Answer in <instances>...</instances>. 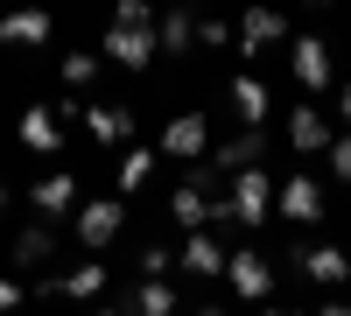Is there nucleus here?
Wrapping results in <instances>:
<instances>
[{
    "label": "nucleus",
    "mask_w": 351,
    "mask_h": 316,
    "mask_svg": "<svg viewBox=\"0 0 351 316\" xmlns=\"http://www.w3.org/2000/svg\"><path fill=\"white\" fill-rule=\"evenodd\" d=\"M99 56H112L120 71H148L162 49H155V28H112V21H106V42H99Z\"/></svg>",
    "instance_id": "8"
},
{
    "label": "nucleus",
    "mask_w": 351,
    "mask_h": 316,
    "mask_svg": "<svg viewBox=\"0 0 351 316\" xmlns=\"http://www.w3.org/2000/svg\"><path fill=\"white\" fill-rule=\"evenodd\" d=\"M21 309V281H0V316H14Z\"/></svg>",
    "instance_id": "28"
},
{
    "label": "nucleus",
    "mask_w": 351,
    "mask_h": 316,
    "mask_svg": "<svg viewBox=\"0 0 351 316\" xmlns=\"http://www.w3.org/2000/svg\"><path fill=\"white\" fill-rule=\"evenodd\" d=\"M56 253V225H28V232L14 239V267H43Z\"/></svg>",
    "instance_id": "21"
},
{
    "label": "nucleus",
    "mask_w": 351,
    "mask_h": 316,
    "mask_svg": "<svg viewBox=\"0 0 351 316\" xmlns=\"http://www.w3.org/2000/svg\"><path fill=\"white\" fill-rule=\"evenodd\" d=\"M204 162H211L218 176L232 183V176H246V169H260V162H267V134H260V127H239L232 141H218V148L204 155Z\"/></svg>",
    "instance_id": "5"
},
{
    "label": "nucleus",
    "mask_w": 351,
    "mask_h": 316,
    "mask_svg": "<svg viewBox=\"0 0 351 316\" xmlns=\"http://www.w3.org/2000/svg\"><path fill=\"white\" fill-rule=\"evenodd\" d=\"M197 42V14L190 8H162V21H155V49L162 56H183Z\"/></svg>",
    "instance_id": "18"
},
{
    "label": "nucleus",
    "mask_w": 351,
    "mask_h": 316,
    "mask_svg": "<svg viewBox=\"0 0 351 316\" xmlns=\"http://www.w3.org/2000/svg\"><path fill=\"white\" fill-rule=\"evenodd\" d=\"M21 148H36V155H56V148H64V120H56V112L49 106H21Z\"/></svg>",
    "instance_id": "15"
},
{
    "label": "nucleus",
    "mask_w": 351,
    "mask_h": 316,
    "mask_svg": "<svg viewBox=\"0 0 351 316\" xmlns=\"http://www.w3.org/2000/svg\"><path fill=\"white\" fill-rule=\"evenodd\" d=\"M56 77H64L71 92H77V84H92V77H99V56H92V49H71V56H56Z\"/></svg>",
    "instance_id": "23"
},
{
    "label": "nucleus",
    "mask_w": 351,
    "mask_h": 316,
    "mask_svg": "<svg viewBox=\"0 0 351 316\" xmlns=\"http://www.w3.org/2000/svg\"><path fill=\"white\" fill-rule=\"evenodd\" d=\"M211 204H218V197H204V190H197L190 176L169 190V218L183 225V239H190V232H211Z\"/></svg>",
    "instance_id": "13"
},
{
    "label": "nucleus",
    "mask_w": 351,
    "mask_h": 316,
    "mask_svg": "<svg viewBox=\"0 0 351 316\" xmlns=\"http://www.w3.org/2000/svg\"><path fill=\"white\" fill-rule=\"evenodd\" d=\"M197 316H225V309H211V302H204V309H197Z\"/></svg>",
    "instance_id": "34"
},
{
    "label": "nucleus",
    "mask_w": 351,
    "mask_h": 316,
    "mask_svg": "<svg viewBox=\"0 0 351 316\" xmlns=\"http://www.w3.org/2000/svg\"><path fill=\"white\" fill-rule=\"evenodd\" d=\"M337 120H344V134H351V77H344V92H337Z\"/></svg>",
    "instance_id": "29"
},
{
    "label": "nucleus",
    "mask_w": 351,
    "mask_h": 316,
    "mask_svg": "<svg viewBox=\"0 0 351 316\" xmlns=\"http://www.w3.org/2000/svg\"><path fill=\"white\" fill-rule=\"evenodd\" d=\"M84 127H92V141H106V148H134V112L127 106H84Z\"/></svg>",
    "instance_id": "17"
},
{
    "label": "nucleus",
    "mask_w": 351,
    "mask_h": 316,
    "mask_svg": "<svg viewBox=\"0 0 351 316\" xmlns=\"http://www.w3.org/2000/svg\"><path fill=\"white\" fill-rule=\"evenodd\" d=\"M330 141H337L330 112L309 106V99H295V112H288V148H295V155H330Z\"/></svg>",
    "instance_id": "7"
},
{
    "label": "nucleus",
    "mask_w": 351,
    "mask_h": 316,
    "mask_svg": "<svg viewBox=\"0 0 351 316\" xmlns=\"http://www.w3.org/2000/svg\"><path fill=\"white\" fill-rule=\"evenodd\" d=\"M288 71H295L302 92H324V84H330V42L324 36H295V42H288Z\"/></svg>",
    "instance_id": "11"
},
{
    "label": "nucleus",
    "mask_w": 351,
    "mask_h": 316,
    "mask_svg": "<svg viewBox=\"0 0 351 316\" xmlns=\"http://www.w3.org/2000/svg\"><path fill=\"white\" fill-rule=\"evenodd\" d=\"M120 225H127V204H120V197H92V204H77L71 239H77L84 253H106L112 239H120Z\"/></svg>",
    "instance_id": "2"
},
{
    "label": "nucleus",
    "mask_w": 351,
    "mask_h": 316,
    "mask_svg": "<svg viewBox=\"0 0 351 316\" xmlns=\"http://www.w3.org/2000/svg\"><path fill=\"white\" fill-rule=\"evenodd\" d=\"M281 36H288V21H281L274 8H246V14H239V56H260V49L281 42Z\"/></svg>",
    "instance_id": "16"
},
{
    "label": "nucleus",
    "mask_w": 351,
    "mask_h": 316,
    "mask_svg": "<svg viewBox=\"0 0 351 316\" xmlns=\"http://www.w3.org/2000/svg\"><path fill=\"white\" fill-rule=\"evenodd\" d=\"M106 281H112L106 260H77V267H64V274H43V281H36V295H43V302H64V295H71V302H99V295H106Z\"/></svg>",
    "instance_id": "3"
},
{
    "label": "nucleus",
    "mask_w": 351,
    "mask_h": 316,
    "mask_svg": "<svg viewBox=\"0 0 351 316\" xmlns=\"http://www.w3.org/2000/svg\"><path fill=\"white\" fill-rule=\"evenodd\" d=\"M225 289L239 295V302H253V309H267V295H274V267L260 260L253 246H239V253H232V267H225Z\"/></svg>",
    "instance_id": "4"
},
{
    "label": "nucleus",
    "mask_w": 351,
    "mask_h": 316,
    "mask_svg": "<svg viewBox=\"0 0 351 316\" xmlns=\"http://www.w3.org/2000/svg\"><path fill=\"white\" fill-rule=\"evenodd\" d=\"M162 14L148 8V0H120V8H112V28H155Z\"/></svg>",
    "instance_id": "24"
},
{
    "label": "nucleus",
    "mask_w": 351,
    "mask_h": 316,
    "mask_svg": "<svg viewBox=\"0 0 351 316\" xmlns=\"http://www.w3.org/2000/svg\"><path fill=\"white\" fill-rule=\"evenodd\" d=\"M148 176H155V148H141V141H134V148H120V162H112V183H120V197H134Z\"/></svg>",
    "instance_id": "20"
},
{
    "label": "nucleus",
    "mask_w": 351,
    "mask_h": 316,
    "mask_svg": "<svg viewBox=\"0 0 351 316\" xmlns=\"http://www.w3.org/2000/svg\"><path fill=\"white\" fill-rule=\"evenodd\" d=\"M28 204H36L49 225H64V218H77V169H49V176H36V190H28Z\"/></svg>",
    "instance_id": "6"
},
{
    "label": "nucleus",
    "mask_w": 351,
    "mask_h": 316,
    "mask_svg": "<svg viewBox=\"0 0 351 316\" xmlns=\"http://www.w3.org/2000/svg\"><path fill=\"white\" fill-rule=\"evenodd\" d=\"M225 267H232V253H225L218 232H190L183 239V274L190 281H225Z\"/></svg>",
    "instance_id": "12"
},
{
    "label": "nucleus",
    "mask_w": 351,
    "mask_h": 316,
    "mask_svg": "<svg viewBox=\"0 0 351 316\" xmlns=\"http://www.w3.org/2000/svg\"><path fill=\"white\" fill-rule=\"evenodd\" d=\"M295 274L316 289H344L351 281V253L344 246H295Z\"/></svg>",
    "instance_id": "10"
},
{
    "label": "nucleus",
    "mask_w": 351,
    "mask_h": 316,
    "mask_svg": "<svg viewBox=\"0 0 351 316\" xmlns=\"http://www.w3.org/2000/svg\"><path fill=\"white\" fill-rule=\"evenodd\" d=\"M197 42H204V49H225L232 28H225V21H197Z\"/></svg>",
    "instance_id": "27"
},
{
    "label": "nucleus",
    "mask_w": 351,
    "mask_h": 316,
    "mask_svg": "<svg viewBox=\"0 0 351 316\" xmlns=\"http://www.w3.org/2000/svg\"><path fill=\"white\" fill-rule=\"evenodd\" d=\"M316 316H351V302H324V309H316Z\"/></svg>",
    "instance_id": "31"
},
{
    "label": "nucleus",
    "mask_w": 351,
    "mask_h": 316,
    "mask_svg": "<svg viewBox=\"0 0 351 316\" xmlns=\"http://www.w3.org/2000/svg\"><path fill=\"white\" fill-rule=\"evenodd\" d=\"M169 267H176V253H169V246H141V281H162Z\"/></svg>",
    "instance_id": "25"
},
{
    "label": "nucleus",
    "mask_w": 351,
    "mask_h": 316,
    "mask_svg": "<svg viewBox=\"0 0 351 316\" xmlns=\"http://www.w3.org/2000/svg\"><path fill=\"white\" fill-rule=\"evenodd\" d=\"M49 36H56V21L43 8H14L8 21H0V42H8V49H43Z\"/></svg>",
    "instance_id": "14"
},
{
    "label": "nucleus",
    "mask_w": 351,
    "mask_h": 316,
    "mask_svg": "<svg viewBox=\"0 0 351 316\" xmlns=\"http://www.w3.org/2000/svg\"><path fill=\"white\" fill-rule=\"evenodd\" d=\"M274 211H281L288 225H316V218H324V183L295 169V176H288V183L274 190Z\"/></svg>",
    "instance_id": "9"
},
{
    "label": "nucleus",
    "mask_w": 351,
    "mask_h": 316,
    "mask_svg": "<svg viewBox=\"0 0 351 316\" xmlns=\"http://www.w3.org/2000/svg\"><path fill=\"white\" fill-rule=\"evenodd\" d=\"M8 204H14V197H8V183H0V211H8Z\"/></svg>",
    "instance_id": "33"
},
{
    "label": "nucleus",
    "mask_w": 351,
    "mask_h": 316,
    "mask_svg": "<svg viewBox=\"0 0 351 316\" xmlns=\"http://www.w3.org/2000/svg\"><path fill=\"white\" fill-rule=\"evenodd\" d=\"M253 316H302V309H253Z\"/></svg>",
    "instance_id": "32"
},
{
    "label": "nucleus",
    "mask_w": 351,
    "mask_h": 316,
    "mask_svg": "<svg viewBox=\"0 0 351 316\" xmlns=\"http://www.w3.org/2000/svg\"><path fill=\"white\" fill-rule=\"evenodd\" d=\"M267 84H260L253 71H239V77H232V112H239V127H260V120H267Z\"/></svg>",
    "instance_id": "19"
},
{
    "label": "nucleus",
    "mask_w": 351,
    "mask_h": 316,
    "mask_svg": "<svg viewBox=\"0 0 351 316\" xmlns=\"http://www.w3.org/2000/svg\"><path fill=\"white\" fill-rule=\"evenodd\" d=\"M127 309L134 316H176V289H169V281H141Z\"/></svg>",
    "instance_id": "22"
},
{
    "label": "nucleus",
    "mask_w": 351,
    "mask_h": 316,
    "mask_svg": "<svg viewBox=\"0 0 351 316\" xmlns=\"http://www.w3.org/2000/svg\"><path fill=\"white\" fill-rule=\"evenodd\" d=\"M155 155L197 169L204 155H211V120H204V112H169V127H162V141H155Z\"/></svg>",
    "instance_id": "1"
},
{
    "label": "nucleus",
    "mask_w": 351,
    "mask_h": 316,
    "mask_svg": "<svg viewBox=\"0 0 351 316\" xmlns=\"http://www.w3.org/2000/svg\"><path fill=\"white\" fill-rule=\"evenodd\" d=\"M84 316H134L127 302H106V309H84Z\"/></svg>",
    "instance_id": "30"
},
{
    "label": "nucleus",
    "mask_w": 351,
    "mask_h": 316,
    "mask_svg": "<svg viewBox=\"0 0 351 316\" xmlns=\"http://www.w3.org/2000/svg\"><path fill=\"white\" fill-rule=\"evenodd\" d=\"M324 162H330V176H337V183H351V134L330 141V155H324Z\"/></svg>",
    "instance_id": "26"
}]
</instances>
